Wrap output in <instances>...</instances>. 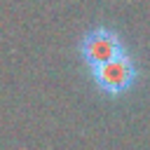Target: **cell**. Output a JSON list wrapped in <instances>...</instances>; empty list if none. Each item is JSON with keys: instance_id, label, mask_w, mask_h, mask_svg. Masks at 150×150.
I'll return each mask as SVG.
<instances>
[{"instance_id": "1", "label": "cell", "mask_w": 150, "mask_h": 150, "mask_svg": "<svg viewBox=\"0 0 150 150\" xmlns=\"http://www.w3.org/2000/svg\"><path fill=\"white\" fill-rule=\"evenodd\" d=\"M91 80H94V84L101 94H105L110 98H117V96L129 94L136 87L138 68H136V61L124 52V54L115 56L112 61L91 68Z\"/></svg>"}, {"instance_id": "2", "label": "cell", "mask_w": 150, "mask_h": 150, "mask_svg": "<svg viewBox=\"0 0 150 150\" xmlns=\"http://www.w3.org/2000/svg\"><path fill=\"white\" fill-rule=\"evenodd\" d=\"M80 56L82 61L89 66V68H96L101 63H108L112 61L115 56L124 54V42L120 38L117 30L112 28H105V26H98V28H89L82 40H80Z\"/></svg>"}]
</instances>
